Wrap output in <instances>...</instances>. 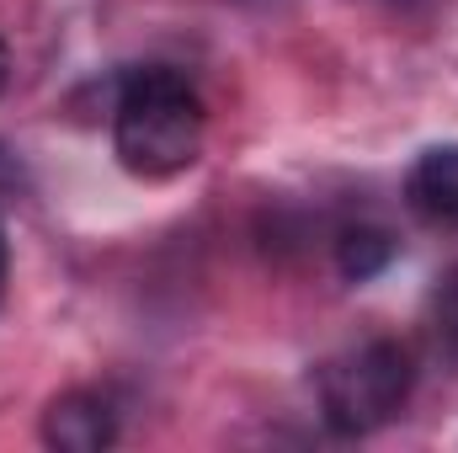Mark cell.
Wrapping results in <instances>:
<instances>
[{"instance_id":"6da1fadb","label":"cell","mask_w":458,"mask_h":453,"mask_svg":"<svg viewBox=\"0 0 458 453\" xmlns=\"http://www.w3.org/2000/svg\"><path fill=\"white\" fill-rule=\"evenodd\" d=\"M203 133H208L203 97H198V86L182 70L139 64V70H128L117 81L113 150L123 171H133L144 182L182 176L187 166H198Z\"/></svg>"},{"instance_id":"7a4b0ae2","label":"cell","mask_w":458,"mask_h":453,"mask_svg":"<svg viewBox=\"0 0 458 453\" xmlns=\"http://www.w3.org/2000/svg\"><path fill=\"white\" fill-rule=\"evenodd\" d=\"M411 389H416V357L394 337L357 341V346L336 352L331 363H320V373H315L320 422L336 438H368V432L389 427L405 411Z\"/></svg>"},{"instance_id":"3957f363","label":"cell","mask_w":458,"mask_h":453,"mask_svg":"<svg viewBox=\"0 0 458 453\" xmlns=\"http://www.w3.org/2000/svg\"><path fill=\"white\" fill-rule=\"evenodd\" d=\"M43 443L59 453H102L117 443V411L97 389H64L43 411Z\"/></svg>"},{"instance_id":"277c9868","label":"cell","mask_w":458,"mask_h":453,"mask_svg":"<svg viewBox=\"0 0 458 453\" xmlns=\"http://www.w3.org/2000/svg\"><path fill=\"white\" fill-rule=\"evenodd\" d=\"M405 203L416 219L458 229V144H432L405 171Z\"/></svg>"},{"instance_id":"5b68a950","label":"cell","mask_w":458,"mask_h":453,"mask_svg":"<svg viewBox=\"0 0 458 453\" xmlns=\"http://www.w3.org/2000/svg\"><path fill=\"white\" fill-rule=\"evenodd\" d=\"M394 256H400V235L389 225H346L336 235V272L346 283H368V278L389 272Z\"/></svg>"},{"instance_id":"8992f818","label":"cell","mask_w":458,"mask_h":453,"mask_svg":"<svg viewBox=\"0 0 458 453\" xmlns=\"http://www.w3.org/2000/svg\"><path fill=\"white\" fill-rule=\"evenodd\" d=\"M427 337H432V352L458 373V267H448L427 299Z\"/></svg>"},{"instance_id":"52a82bcc","label":"cell","mask_w":458,"mask_h":453,"mask_svg":"<svg viewBox=\"0 0 458 453\" xmlns=\"http://www.w3.org/2000/svg\"><path fill=\"white\" fill-rule=\"evenodd\" d=\"M21 187H27V176H21V160H16V150H11V144H0V203L21 198Z\"/></svg>"},{"instance_id":"ba28073f","label":"cell","mask_w":458,"mask_h":453,"mask_svg":"<svg viewBox=\"0 0 458 453\" xmlns=\"http://www.w3.org/2000/svg\"><path fill=\"white\" fill-rule=\"evenodd\" d=\"M5 288H11V240H5V219H0V310H5Z\"/></svg>"},{"instance_id":"9c48e42d","label":"cell","mask_w":458,"mask_h":453,"mask_svg":"<svg viewBox=\"0 0 458 453\" xmlns=\"http://www.w3.org/2000/svg\"><path fill=\"white\" fill-rule=\"evenodd\" d=\"M5 81H11V48L0 43V91H5Z\"/></svg>"}]
</instances>
